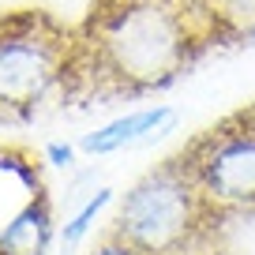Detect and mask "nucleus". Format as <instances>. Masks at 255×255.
Masks as SVG:
<instances>
[{
    "label": "nucleus",
    "mask_w": 255,
    "mask_h": 255,
    "mask_svg": "<svg viewBox=\"0 0 255 255\" xmlns=\"http://www.w3.org/2000/svg\"><path fill=\"white\" fill-rule=\"evenodd\" d=\"M229 218L199 191L176 154L143 173L105 225L143 255H233Z\"/></svg>",
    "instance_id": "obj_2"
},
{
    "label": "nucleus",
    "mask_w": 255,
    "mask_h": 255,
    "mask_svg": "<svg viewBox=\"0 0 255 255\" xmlns=\"http://www.w3.org/2000/svg\"><path fill=\"white\" fill-rule=\"evenodd\" d=\"M109 203H113V191H109V188H102L94 199H90L87 207H83L79 214L72 218V222H64V244H79V240L87 237V229L94 225V218L102 214V207H109Z\"/></svg>",
    "instance_id": "obj_7"
},
{
    "label": "nucleus",
    "mask_w": 255,
    "mask_h": 255,
    "mask_svg": "<svg viewBox=\"0 0 255 255\" xmlns=\"http://www.w3.org/2000/svg\"><path fill=\"white\" fill-rule=\"evenodd\" d=\"M176 158L229 222L255 218V102L195 131Z\"/></svg>",
    "instance_id": "obj_3"
},
{
    "label": "nucleus",
    "mask_w": 255,
    "mask_h": 255,
    "mask_svg": "<svg viewBox=\"0 0 255 255\" xmlns=\"http://www.w3.org/2000/svg\"><path fill=\"white\" fill-rule=\"evenodd\" d=\"M53 158L60 161V165H68V158H72V150H68V146H53Z\"/></svg>",
    "instance_id": "obj_9"
},
{
    "label": "nucleus",
    "mask_w": 255,
    "mask_h": 255,
    "mask_svg": "<svg viewBox=\"0 0 255 255\" xmlns=\"http://www.w3.org/2000/svg\"><path fill=\"white\" fill-rule=\"evenodd\" d=\"M53 240V203L38 188L15 218L0 229V255H45Z\"/></svg>",
    "instance_id": "obj_5"
},
{
    "label": "nucleus",
    "mask_w": 255,
    "mask_h": 255,
    "mask_svg": "<svg viewBox=\"0 0 255 255\" xmlns=\"http://www.w3.org/2000/svg\"><path fill=\"white\" fill-rule=\"evenodd\" d=\"M214 38L188 0H90L72 23L60 105H113L158 94L210 53Z\"/></svg>",
    "instance_id": "obj_1"
},
{
    "label": "nucleus",
    "mask_w": 255,
    "mask_h": 255,
    "mask_svg": "<svg viewBox=\"0 0 255 255\" xmlns=\"http://www.w3.org/2000/svg\"><path fill=\"white\" fill-rule=\"evenodd\" d=\"M214 45H248L255 41V0H188Z\"/></svg>",
    "instance_id": "obj_6"
},
{
    "label": "nucleus",
    "mask_w": 255,
    "mask_h": 255,
    "mask_svg": "<svg viewBox=\"0 0 255 255\" xmlns=\"http://www.w3.org/2000/svg\"><path fill=\"white\" fill-rule=\"evenodd\" d=\"M90 255H143V252H139V248H131L124 237H117V233L105 229V233H102V240H98V248H94Z\"/></svg>",
    "instance_id": "obj_8"
},
{
    "label": "nucleus",
    "mask_w": 255,
    "mask_h": 255,
    "mask_svg": "<svg viewBox=\"0 0 255 255\" xmlns=\"http://www.w3.org/2000/svg\"><path fill=\"white\" fill-rule=\"evenodd\" d=\"M173 124H176V113L169 109V105L135 109V113H124V117H117V120H109V124L87 131V135L79 139V150L90 154V158H105V154L128 150V146L150 143V139L165 135Z\"/></svg>",
    "instance_id": "obj_4"
}]
</instances>
